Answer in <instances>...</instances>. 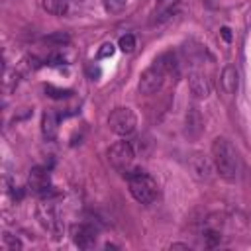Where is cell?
<instances>
[{"mask_svg": "<svg viewBox=\"0 0 251 251\" xmlns=\"http://www.w3.org/2000/svg\"><path fill=\"white\" fill-rule=\"evenodd\" d=\"M71 237L80 249H90L96 243V229L90 224H75L71 227Z\"/></svg>", "mask_w": 251, "mask_h": 251, "instance_id": "cell-10", "label": "cell"}, {"mask_svg": "<svg viewBox=\"0 0 251 251\" xmlns=\"http://www.w3.org/2000/svg\"><path fill=\"white\" fill-rule=\"evenodd\" d=\"M127 0H104V10L108 14H120L126 8Z\"/></svg>", "mask_w": 251, "mask_h": 251, "instance_id": "cell-18", "label": "cell"}, {"mask_svg": "<svg viewBox=\"0 0 251 251\" xmlns=\"http://www.w3.org/2000/svg\"><path fill=\"white\" fill-rule=\"evenodd\" d=\"M188 167H190L192 176H194L196 180H200V182H208V180L212 178L214 163H212L206 155H200V153L192 155V157H190V161H188Z\"/></svg>", "mask_w": 251, "mask_h": 251, "instance_id": "cell-9", "label": "cell"}, {"mask_svg": "<svg viewBox=\"0 0 251 251\" xmlns=\"http://www.w3.org/2000/svg\"><path fill=\"white\" fill-rule=\"evenodd\" d=\"M45 41H47V43H69V35L63 33V31H59V33H55V35H47Z\"/></svg>", "mask_w": 251, "mask_h": 251, "instance_id": "cell-22", "label": "cell"}, {"mask_svg": "<svg viewBox=\"0 0 251 251\" xmlns=\"http://www.w3.org/2000/svg\"><path fill=\"white\" fill-rule=\"evenodd\" d=\"M108 126L114 133L118 135H129L135 131L137 127V118L133 114L131 108L127 106H120V108H114L108 116Z\"/></svg>", "mask_w": 251, "mask_h": 251, "instance_id": "cell-3", "label": "cell"}, {"mask_svg": "<svg viewBox=\"0 0 251 251\" xmlns=\"http://www.w3.org/2000/svg\"><path fill=\"white\" fill-rule=\"evenodd\" d=\"M57 131H59V120L53 112H43L41 116V133L45 139H55L57 137Z\"/></svg>", "mask_w": 251, "mask_h": 251, "instance_id": "cell-15", "label": "cell"}, {"mask_svg": "<svg viewBox=\"0 0 251 251\" xmlns=\"http://www.w3.org/2000/svg\"><path fill=\"white\" fill-rule=\"evenodd\" d=\"M126 178H127L131 196L139 204H151L157 198V182L147 173H143L139 169H131L129 173H126Z\"/></svg>", "mask_w": 251, "mask_h": 251, "instance_id": "cell-2", "label": "cell"}, {"mask_svg": "<svg viewBox=\"0 0 251 251\" xmlns=\"http://www.w3.org/2000/svg\"><path fill=\"white\" fill-rule=\"evenodd\" d=\"M153 65L159 67L165 75H176V73H178V59H176V55H175L173 51H165V53H161V55L155 59Z\"/></svg>", "mask_w": 251, "mask_h": 251, "instance_id": "cell-14", "label": "cell"}, {"mask_svg": "<svg viewBox=\"0 0 251 251\" xmlns=\"http://www.w3.org/2000/svg\"><path fill=\"white\" fill-rule=\"evenodd\" d=\"M27 188L37 196H49L53 188L49 171L43 167H33L27 175Z\"/></svg>", "mask_w": 251, "mask_h": 251, "instance_id": "cell-7", "label": "cell"}, {"mask_svg": "<svg viewBox=\"0 0 251 251\" xmlns=\"http://www.w3.org/2000/svg\"><path fill=\"white\" fill-rule=\"evenodd\" d=\"M108 159L112 163V167L120 173H129L133 167V159H135V151L131 147L129 141H118L108 149Z\"/></svg>", "mask_w": 251, "mask_h": 251, "instance_id": "cell-4", "label": "cell"}, {"mask_svg": "<svg viewBox=\"0 0 251 251\" xmlns=\"http://www.w3.org/2000/svg\"><path fill=\"white\" fill-rule=\"evenodd\" d=\"M222 88L226 94H235L239 88V73L233 65H226L222 71Z\"/></svg>", "mask_w": 251, "mask_h": 251, "instance_id": "cell-12", "label": "cell"}, {"mask_svg": "<svg viewBox=\"0 0 251 251\" xmlns=\"http://www.w3.org/2000/svg\"><path fill=\"white\" fill-rule=\"evenodd\" d=\"M35 218H37V222L41 224V227L45 231H49L53 237H61V233H63V222L59 218V212H57L55 204H51L49 200L37 204Z\"/></svg>", "mask_w": 251, "mask_h": 251, "instance_id": "cell-5", "label": "cell"}, {"mask_svg": "<svg viewBox=\"0 0 251 251\" xmlns=\"http://www.w3.org/2000/svg\"><path fill=\"white\" fill-rule=\"evenodd\" d=\"M45 61H47V65H63L65 63V57L63 55H49Z\"/></svg>", "mask_w": 251, "mask_h": 251, "instance_id": "cell-24", "label": "cell"}, {"mask_svg": "<svg viewBox=\"0 0 251 251\" xmlns=\"http://www.w3.org/2000/svg\"><path fill=\"white\" fill-rule=\"evenodd\" d=\"M171 249H190V247H188L186 243H173Z\"/></svg>", "mask_w": 251, "mask_h": 251, "instance_id": "cell-26", "label": "cell"}, {"mask_svg": "<svg viewBox=\"0 0 251 251\" xmlns=\"http://www.w3.org/2000/svg\"><path fill=\"white\" fill-rule=\"evenodd\" d=\"M118 47H120L124 53H131V51L135 49V37H133L131 33L122 35V37H120V41H118Z\"/></svg>", "mask_w": 251, "mask_h": 251, "instance_id": "cell-17", "label": "cell"}, {"mask_svg": "<svg viewBox=\"0 0 251 251\" xmlns=\"http://www.w3.org/2000/svg\"><path fill=\"white\" fill-rule=\"evenodd\" d=\"M165 76H167V75H165L159 67L151 65V67L145 69V71L141 73V76H139V92L145 94V96H151V94L159 92L161 86H163V82H165Z\"/></svg>", "mask_w": 251, "mask_h": 251, "instance_id": "cell-6", "label": "cell"}, {"mask_svg": "<svg viewBox=\"0 0 251 251\" xmlns=\"http://www.w3.org/2000/svg\"><path fill=\"white\" fill-rule=\"evenodd\" d=\"M2 241H4V245H6L8 249H12V251L22 249V241H20L16 235H12V233H4V235H2Z\"/></svg>", "mask_w": 251, "mask_h": 251, "instance_id": "cell-21", "label": "cell"}, {"mask_svg": "<svg viewBox=\"0 0 251 251\" xmlns=\"http://www.w3.org/2000/svg\"><path fill=\"white\" fill-rule=\"evenodd\" d=\"M188 88H190V94L198 100L208 98V94H210V82H208L206 75H202L198 71H192L188 75Z\"/></svg>", "mask_w": 251, "mask_h": 251, "instance_id": "cell-11", "label": "cell"}, {"mask_svg": "<svg viewBox=\"0 0 251 251\" xmlns=\"http://www.w3.org/2000/svg\"><path fill=\"white\" fill-rule=\"evenodd\" d=\"M45 92H47V96H51V98H55V100L69 98V96L73 94L71 90H65V88H55V86H51V84H47V86H45Z\"/></svg>", "mask_w": 251, "mask_h": 251, "instance_id": "cell-19", "label": "cell"}, {"mask_svg": "<svg viewBox=\"0 0 251 251\" xmlns=\"http://www.w3.org/2000/svg\"><path fill=\"white\" fill-rule=\"evenodd\" d=\"M212 163L216 173L227 180L233 182L239 175V155L235 151V147L231 145L229 139L226 137H216L212 141Z\"/></svg>", "mask_w": 251, "mask_h": 251, "instance_id": "cell-1", "label": "cell"}, {"mask_svg": "<svg viewBox=\"0 0 251 251\" xmlns=\"http://www.w3.org/2000/svg\"><path fill=\"white\" fill-rule=\"evenodd\" d=\"M222 37H224L226 41H229V39H231V33H229V27H222Z\"/></svg>", "mask_w": 251, "mask_h": 251, "instance_id": "cell-25", "label": "cell"}, {"mask_svg": "<svg viewBox=\"0 0 251 251\" xmlns=\"http://www.w3.org/2000/svg\"><path fill=\"white\" fill-rule=\"evenodd\" d=\"M116 51V47L112 43H104L100 49H98V59H106V57H112Z\"/></svg>", "mask_w": 251, "mask_h": 251, "instance_id": "cell-23", "label": "cell"}, {"mask_svg": "<svg viewBox=\"0 0 251 251\" xmlns=\"http://www.w3.org/2000/svg\"><path fill=\"white\" fill-rule=\"evenodd\" d=\"M176 6H178V0H157L155 10H153L151 24H161V22L169 20L175 14V8Z\"/></svg>", "mask_w": 251, "mask_h": 251, "instance_id": "cell-13", "label": "cell"}, {"mask_svg": "<svg viewBox=\"0 0 251 251\" xmlns=\"http://www.w3.org/2000/svg\"><path fill=\"white\" fill-rule=\"evenodd\" d=\"M41 6L53 16H63L69 10V0H41Z\"/></svg>", "mask_w": 251, "mask_h": 251, "instance_id": "cell-16", "label": "cell"}, {"mask_svg": "<svg viewBox=\"0 0 251 251\" xmlns=\"http://www.w3.org/2000/svg\"><path fill=\"white\" fill-rule=\"evenodd\" d=\"M204 241H206L208 247H216V245L222 241V235H220V231H216V229H206V231H204Z\"/></svg>", "mask_w": 251, "mask_h": 251, "instance_id": "cell-20", "label": "cell"}, {"mask_svg": "<svg viewBox=\"0 0 251 251\" xmlns=\"http://www.w3.org/2000/svg\"><path fill=\"white\" fill-rule=\"evenodd\" d=\"M204 131V118L196 106H188L184 116V135L188 139H198Z\"/></svg>", "mask_w": 251, "mask_h": 251, "instance_id": "cell-8", "label": "cell"}]
</instances>
